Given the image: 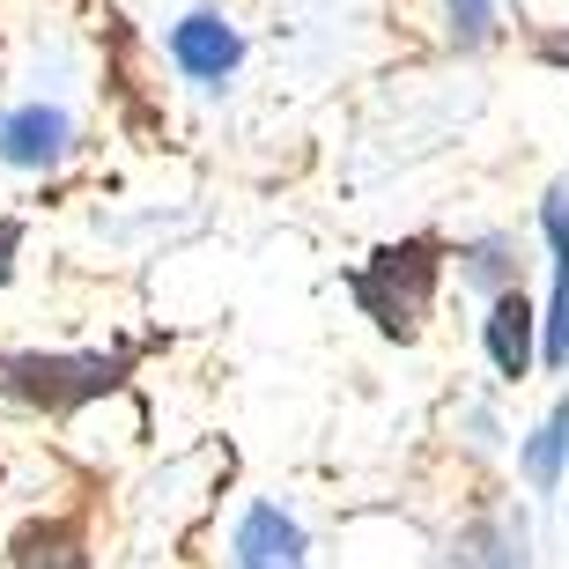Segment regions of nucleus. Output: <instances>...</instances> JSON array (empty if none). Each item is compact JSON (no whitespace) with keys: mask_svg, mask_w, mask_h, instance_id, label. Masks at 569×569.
<instances>
[{"mask_svg":"<svg viewBox=\"0 0 569 569\" xmlns=\"http://www.w3.org/2000/svg\"><path fill=\"white\" fill-rule=\"evenodd\" d=\"M127 378L119 356H0V407L16 415H74Z\"/></svg>","mask_w":569,"mask_h":569,"instance_id":"f257e3e1","label":"nucleus"},{"mask_svg":"<svg viewBox=\"0 0 569 569\" xmlns=\"http://www.w3.org/2000/svg\"><path fill=\"white\" fill-rule=\"evenodd\" d=\"M429 296H437V244H429V237L385 244V252L356 274V303L378 318V333H392V340L422 333Z\"/></svg>","mask_w":569,"mask_h":569,"instance_id":"f03ea898","label":"nucleus"},{"mask_svg":"<svg viewBox=\"0 0 569 569\" xmlns=\"http://www.w3.org/2000/svg\"><path fill=\"white\" fill-rule=\"evenodd\" d=\"M170 60L186 67L192 82H230L237 74V60H244V38H237L230 22L214 16V8H192L186 22H170Z\"/></svg>","mask_w":569,"mask_h":569,"instance_id":"7ed1b4c3","label":"nucleus"},{"mask_svg":"<svg viewBox=\"0 0 569 569\" xmlns=\"http://www.w3.org/2000/svg\"><path fill=\"white\" fill-rule=\"evenodd\" d=\"M74 148V119L52 104H22L0 119V163H16V170H52Z\"/></svg>","mask_w":569,"mask_h":569,"instance_id":"20e7f679","label":"nucleus"},{"mask_svg":"<svg viewBox=\"0 0 569 569\" xmlns=\"http://www.w3.org/2000/svg\"><path fill=\"white\" fill-rule=\"evenodd\" d=\"M237 569H303V526L274 503L244 510V526H237Z\"/></svg>","mask_w":569,"mask_h":569,"instance_id":"39448f33","label":"nucleus"},{"mask_svg":"<svg viewBox=\"0 0 569 569\" xmlns=\"http://www.w3.org/2000/svg\"><path fill=\"white\" fill-rule=\"evenodd\" d=\"M540 230H548V252H555V311H548V362L569 370V192H548L540 208Z\"/></svg>","mask_w":569,"mask_h":569,"instance_id":"423d86ee","label":"nucleus"},{"mask_svg":"<svg viewBox=\"0 0 569 569\" xmlns=\"http://www.w3.org/2000/svg\"><path fill=\"white\" fill-rule=\"evenodd\" d=\"M532 326H540V318H532V303L518 289H503L488 303V356H496L503 378H526L532 370Z\"/></svg>","mask_w":569,"mask_h":569,"instance_id":"0eeeda50","label":"nucleus"},{"mask_svg":"<svg viewBox=\"0 0 569 569\" xmlns=\"http://www.w3.org/2000/svg\"><path fill=\"white\" fill-rule=\"evenodd\" d=\"M16 569H89L82 526L74 518H38L16 532Z\"/></svg>","mask_w":569,"mask_h":569,"instance_id":"6e6552de","label":"nucleus"},{"mask_svg":"<svg viewBox=\"0 0 569 569\" xmlns=\"http://www.w3.org/2000/svg\"><path fill=\"white\" fill-rule=\"evenodd\" d=\"M562 459H569V400L555 407L548 422H540V437L526 443V473H532V488H555V481H562Z\"/></svg>","mask_w":569,"mask_h":569,"instance_id":"1a4fd4ad","label":"nucleus"},{"mask_svg":"<svg viewBox=\"0 0 569 569\" xmlns=\"http://www.w3.org/2000/svg\"><path fill=\"white\" fill-rule=\"evenodd\" d=\"M443 16H451V38L459 44H488V30H496V0H443Z\"/></svg>","mask_w":569,"mask_h":569,"instance_id":"9d476101","label":"nucleus"},{"mask_svg":"<svg viewBox=\"0 0 569 569\" xmlns=\"http://www.w3.org/2000/svg\"><path fill=\"white\" fill-rule=\"evenodd\" d=\"M16 244H22V230H16V222H0V281L16 274Z\"/></svg>","mask_w":569,"mask_h":569,"instance_id":"9b49d317","label":"nucleus"}]
</instances>
